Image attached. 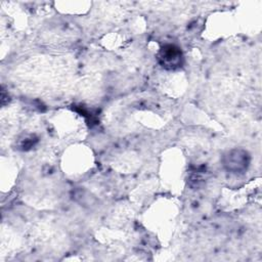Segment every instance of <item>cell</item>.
<instances>
[{"instance_id": "1", "label": "cell", "mask_w": 262, "mask_h": 262, "mask_svg": "<svg viewBox=\"0 0 262 262\" xmlns=\"http://www.w3.org/2000/svg\"><path fill=\"white\" fill-rule=\"evenodd\" d=\"M249 164V156L243 149H233L225 156L224 165L229 171L234 173L243 172L247 169Z\"/></svg>"}, {"instance_id": "2", "label": "cell", "mask_w": 262, "mask_h": 262, "mask_svg": "<svg viewBox=\"0 0 262 262\" xmlns=\"http://www.w3.org/2000/svg\"><path fill=\"white\" fill-rule=\"evenodd\" d=\"M160 59L162 64L167 68L178 67L181 62V52L178 48L174 46H167L163 48L160 54Z\"/></svg>"}]
</instances>
